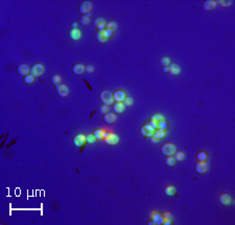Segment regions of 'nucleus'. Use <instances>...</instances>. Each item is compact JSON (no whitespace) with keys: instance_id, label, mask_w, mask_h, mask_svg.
<instances>
[{"instance_id":"nucleus-32","label":"nucleus","mask_w":235,"mask_h":225,"mask_svg":"<svg viewBox=\"0 0 235 225\" xmlns=\"http://www.w3.org/2000/svg\"><path fill=\"white\" fill-rule=\"evenodd\" d=\"M216 2V5H220V7H229L231 5V1L230 0H228V1H227V0H217V1H215Z\"/></svg>"},{"instance_id":"nucleus-4","label":"nucleus","mask_w":235,"mask_h":225,"mask_svg":"<svg viewBox=\"0 0 235 225\" xmlns=\"http://www.w3.org/2000/svg\"><path fill=\"white\" fill-rule=\"evenodd\" d=\"M176 151H177L176 146H174V144H170V142L164 144L163 146L161 147V153L165 156H172Z\"/></svg>"},{"instance_id":"nucleus-16","label":"nucleus","mask_w":235,"mask_h":225,"mask_svg":"<svg viewBox=\"0 0 235 225\" xmlns=\"http://www.w3.org/2000/svg\"><path fill=\"white\" fill-rule=\"evenodd\" d=\"M84 72H85V65H83V64L77 63L72 66V73L75 74V75H81Z\"/></svg>"},{"instance_id":"nucleus-43","label":"nucleus","mask_w":235,"mask_h":225,"mask_svg":"<svg viewBox=\"0 0 235 225\" xmlns=\"http://www.w3.org/2000/svg\"><path fill=\"white\" fill-rule=\"evenodd\" d=\"M71 26H72V29H77V24L74 22V23H72L71 24Z\"/></svg>"},{"instance_id":"nucleus-44","label":"nucleus","mask_w":235,"mask_h":225,"mask_svg":"<svg viewBox=\"0 0 235 225\" xmlns=\"http://www.w3.org/2000/svg\"><path fill=\"white\" fill-rule=\"evenodd\" d=\"M163 72H165V73L166 72H168V66L167 67H163Z\"/></svg>"},{"instance_id":"nucleus-3","label":"nucleus","mask_w":235,"mask_h":225,"mask_svg":"<svg viewBox=\"0 0 235 225\" xmlns=\"http://www.w3.org/2000/svg\"><path fill=\"white\" fill-rule=\"evenodd\" d=\"M104 142L107 144H110V146H113V144H116L118 141H119V137H118L116 134L111 133V132L107 131L104 132Z\"/></svg>"},{"instance_id":"nucleus-25","label":"nucleus","mask_w":235,"mask_h":225,"mask_svg":"<svg viewBox=\"0 0 235 225\" xmlns=\"http://www.w3.org/2000/svg\"><path fill=\"white\" fill-rule=\"evenodd\" d=\"M154 136H155V137L158 138L159 140H162V139H164V137L166 136V131H165V130L156 129V130H155Z\"/></svg>"},{"instance_id":"nucleus-12","label":"nucleus","mask_w":235,"mask_h":225,"mask_svg":"<svg viewBox=\"0 0 235 225\" xmlns=\"http://www.w3.org/2000/svg\"><path fill=\"white\" fill-rule=\"evenodd\" d=\"M112 94H113L114 101L119 102V103H123V101L126 97V94L123 90H115Z\"/></svg>"},{"instance_id":"nucleus-7","label":"nucleus","mask_w":235,"mask_h":225,"mask_svg":"<svg viewBox=\"0 0 235 225\" xmlns=\"http://www.w3.org/2000/svg\"><path fill=\"white\" fill-rule=\"evenodd\" d=\"M208 168H209V166L207 161H198L196 163V166H194L196 172L198 173L199 175L206 174V173L208 172Z\"/></svg>"},{"instance_id":"nucleus-27","label":"nucleus","mask_w":235,"mask_h":225,"mask_svg":"<svg viewBox=\"0 0 235 225\" xmlns=\"http://www.w3.org/2000/svg\"><path fill=\"white\" fill-rule=\"evenodd\" d=\"M164 194H165L166 196H172V195L176 194V188L172 185L165 186V188H164Z\"/></svg>"},{"instance_id":"nucleus-35","label":"nucleus","mask_w":235,"mask_h":225,"mask_svg":"<svg viewBox=\"0 0 235 225\" xmlns=\"http://www.w3.org/2000/svg\"><path fill=\"white\" fill-rule=\"evenodd\" d=\"M160 64H161L163 67H167V66H169L170 64V60L168 57H162L161 60H160Z\"/></svg>"},{"instance_id":"nucleus-10","label":"nucleus","mask_w":235,"mask_h":225,"mask_svg":"<svg viewBox=\"0 0 235 225\" xmlns=\"http://www.w3.org/2000/svg\"><path fill=\"white\" fill-rule=\"evenodd\" d=\"M55 92L61 97H66L69 94V88L64 84H60V85L55 86Z\"/></svg>"},{"instance_id":"nucleus-2","label":"nucleus","mask_w":235,"mask_h":225,"mask_svg":"<svg viewBox=\"0 0 235 225\" xmlns=\"http://www.w3.org/2000/svg\"><path fill=\"white\" fill-rule=\"evenodd\" d=\"M150 221L148 224H157V225H160V224H163V216L162 214H160L159 212H157V210H152L148 215Z\"/></svg>"},{"instance_id":"nucleus-30","label":"nucleus","mask_w":235,"mask_h":225,"mask_svg":"<svg viewBox=\"0 0 235 225\" xmlns=\"http://www.w3.org/2000/svg\"><path fill=\"white\" fill-rule=\"evenodd\" d=\"M90 14H88V15H85V16H82L81 19H80V23L82 24V25H88V24L91 22V20H90Z\"/></svg>"},{"instance_id":"nucleus-21","label":"nucleus","mask_w":235,"mask_h":225,"mask_svg":"<svg viewBox=\"0 0 235 225\" xmlns=\"http://www.w3.org/2000/svg\"><path fill=\"white\" fill-rule=\"evenodd\" d=\"M168 72H169L172 75H178L180 73V68L177 64L174 63H170L169 66H168Z\"/></svg>"},{"instance_id":"nucleus-22","label":"nucleus","mask_w":235,"mask_h":225,"mask_svg":"<svg viewBox=\"0 0 235 225\" xmlns=\"http://www.w3.org/2000/svg\"><path fill=\"white\" fill-rule=\"evenodd\" d=\"M172 157L174 158L176 162H181L184 160V158H185V153L182 151H176L174 155H172Z\"/></svg>"},{"instance_id":"nucleus-20","label":"nucleus","mask_w":235,"mask_h":225,"mask_svg":"<svg viewBox=\"0 0 235 225\" xmlns=\"http://www.w3.org/2000/svg\"><path fill=\"white\" fill-rule=\"evenodd\" d=\"M124 107L126 106L123 105V103H119V102H115V103L113 104V111L114 113H122L124 110Z\"/></svg>"},{"instance_id":"nucleus-23","label":"nucleus","mask_w":235,"mask_h":225,"mask_svg":"<svg viewBox=\"0 0 235 225\" xmlns=\"http://www.w3.org/2000/svg\"><path fill=\"white\" fill-rule=\"evenodd\" d=\"M104 132H106V129H96L95 131L93 132V135L95 136L96 140H101L104 139Z\"/></svg>"},{"instance_id":"nucleus-14","label":"nucleus","mask_w":235,"mask_h":225,"mask_svg":"<svg viewBox=\"0 0 235 225\" xmlns=\"http://www.w3.org/2000/svg\"><path fill=\"white\" fill-rule=\"evenodd\" d=\"M106 23H107L106 20L101 17H96L95 19L93 20L94 26L97 29H99V31H104V29H106Z\"/></svg>"},{"instance_id":"nucleus-40","label":"nucleus","mask_w":235,"mask_h":225,"mask_svg":"<svg viewBox=\"0 0 235 225\" xmlns=\"http://www.w3.org/2000/svg\"><path fill=\"white\" fill-rule=\"evenodd\" d=\"M133 104V98L130 97V96H126V100L123 101V105L124 106H131Z\"/></svg>"},{"instance_id":"nucleus-34","label":"nucleus","mask_w":235,"mask_h":225,"mask_svg":"<svg viewBox=\"0 0 235 225\" xmlns=\"http://www.w3.org/2000/svg\"><path fill=\"white\" fill-rule=\"evenodd\" d=\"M167 128H168V124H167V122H166L165 119H163V120H161V122H158V128H157V129L165 130V131H166V129H167Z\"/></svg>"},{"instance_id":"nucleus-8","label":"nucleus","mask_w":235,"mask_h":225,"mask_svg":"<svg viewBox=\"0 0 235 225\" xmlns=\"http://www.w3.org/2000/svg\"><path fill=\"white\" fill-rule=\"evenodd\" d=\"M91 10H92V3L90 2V1H83V2L80 4V7H78V11H80V13L83 16L90 14Z\"/></svg>"},{"instance_id":"nucleus-26","label":"nucleus","mask_w":235,"mask_h":225,"mask_svg":"<svg viewBox=\"0 0 235 225\" xmlns=\"http://www.w3.org/2000/svg\"><path fill=\"white\" fill-rule=\"evenodd\" d=\"M96 40H97L99 43H104V42L107 41V37L104 36V31H98L97 34H96Z\"/></svg>"},{"instance_id":"nucleus-41","label":"nucleus","mask_w":235,"mask_h":225,"mask_svg":"<svg viewBox=\"0 0 235 225\" xmlns=\"http://www.w3.org/2000/svg\"><path fill=\"white\" fill-rule=\"evenodd\" d=\"M85 71L87 73H91L92 71H94V67L92 65H86L85 66Z\"/></svg>"},{"instance_id":"nucleus-19","label":"nucleus","mask_w":235,"mask_h":225,"mask_svg":"<svg viewBox=\"0 0 235 225\" xmlns=\"http://www.w3.org/2000/svg\"><path fill=\"white\" fill-rule=\"evenodd\" d=\"M196 160H198V161H207L209 155L206 151H204V150H200V151L196 153Z\"/></svg>"},{"instance_id":"nucleus-33","label":"nucleus","mask_w":235,"mask_h":225,"mask_svg":"<svg viewBox=\"0 0 235 225\" xmlns=\"http://www.w3.org/2000/svg\"><path fill=\"white\" fill-rule=\"evenodd\" d=\"M35 77H33L31 74H28V75H26L25 78H24V83L26 84V85H31V84L35 83Z\"/></svg>"},{"instance_id":"nucleus-1","label":"nucleus","mask_w":235,"mask_h":225,"mask_svg":"<svg viewBox=\"0 0 235 225\" xmlns=\"http://www.w3.org/2000/svg\"><path fill=\"white\" fill-rule=\"evenodd\" d=\"M99 100L100 102L102 103V105L104 106H111L114 104V97H113V94L111 93L110 91L108 90H102L101 92L99 93Z\"/></svg>"},{"instance_id":"nucleus-29","label":"nucleus","mask_w":235,"mask_h":225,"mask_svg":"<svg viewBox=\"0 0 235 225\" xmlns=\"http://www.w3.org/2000/svg\"><path fill=\"white\" fill-rule=\"evenodd\" d=\"M50 81H51V84H53V85L58 86L61 84V77H60L59 74H53V75H51V78H50Z\"/></svg>"},{"instance_id":"nucleus-15","label":"nucleus","mask_w":235,"mask_h":225,"mask_svg":"<svg viewBox=\"0 0 235 225\" xmlns=\"http://www.w3.org/2000/svg\"><path fill=\"white\" fill-rule=\"evenodd\" d=\"M203 10L206 12H210V11H213L214 9L216 7V2L214 0H206L203 2Z\"/></svg>"},{"instance_id":"nucleus-28","label":"nucleus","mask_w":235,"mask_h":225,"mask_svg":"<svg viewBox=\"0 0 235 225\" xmlns=\"http://www.w3.org/2000/svg\"><path fill=\"white\" fill-rule=\"evenodd\" d=\"M162 216H163V224L165 225H168V224H172V215L169 214V213H163L162 214Z\"/></svg>"},{"instance_id":"nucleus-38","label":"nucleus","mask_w":235,"mask_h":225,"mask_svg":"<svg viewBox=\"0 0 235 225\" xmlns=\"http://www.w3.org/2000/svg\"><path fill=\"white\" fill-rule=\"evenodd\" d=\"M98 110H99V112H100V113H101V114H106V113H107V112H109V111H110V107H109V106L101 105V106H100V107H99V109H98Z\"/></svg>"},{"instance_id":"nucleus-31","label":"nucleus","mask_w":235,"mask_h":225,"mask_svg":"<svg viewBox=\"0 0 235 225\" xmlns=\"http://www.w3.org/2000/svg\"><path fill=\"white\" fill-rule=\"evenodd\" d=\"M165 166H174V163H176V160L172 156H166L165 158Z\"/></svg>"},{"instance_id":"nucleus-5","label":"nucleus","mask_w":235,"mask_h":225,"mask_svg":"<svg viewBox=\"0 0 235 225\" xmlns=\"http://www.w3.org/2000/svg\"><path fill=\"white\" fill-rule=\"evenodd\" d=\"M44 71H45V67L40 63L35 64V65H33L31 67V74L35 78L41 77L42 74L44 73Z\"/></svg>"},{"instance_id":"nucleus-6","label":"nucleus","mask_w":235,"mask_h":225,"mask_svg":"<svg viewBox=\"0 0 235 225\" xmlns=\"http://www.w3.org/2000/svg\"><path fill=\"white\" fill-rule=\"evenodd\" d=\"M155 130L156 129H154L150 124H145L140 128V133L144 137H152V136H154Z\"/></svg>"},{"instance_id":"nucleus-36","label":"nucleus","mask_w":235,"mask_h":225,"mask_svg":"<svg viewBox=\"0 0 235 225\" xmlns=\"http://www.w3.org/2000/svg\"><path fill=\"white\" fill-rule=\"evenodd\" d=\"M86 141H87L88 144H93V142L96 141L95 136H94L93 134H88V135L86 136Z\"/></svg>"},{"instance_id":"nucleus-18","label":"nucleus","mask_w":235,"mask_h":225,"mask_svg":"<svg viewBox=\"0 0 235 225\" xmlns=\"http://www.w3.org/2000/svg\"><path fill=\"white\" fill-rule=\"evenodd\" d=\"M115 120H116L115 113H112L111 111H109L106 114H104V122L106 124H113V122H115Z\"/></svg>"},{"instance_id":"nucleus-17","label":"nucleus","mask_w":235,"mask_h":225,"mask_svg":"<svg viewBox=\"0 0 235 225\" xmlns=\"http://www.w3.org/2000/svg\"><path fill=\"white\" fill-rule=\"evenodd\" d=\"M82 37V33L78 29H71L69 31V38L72 41H78Z\"/></svg>"},{"instance_id":"nucleus-24","label":"nucleus","mask_w":235,"mask_h":225,"mask_svg":"<svg viewBox=\"0 0 235 225\" xmlns=\"http://www.w3.org/2000/svg\"><path fill=\"white\" fill-rule=\"evenodd\" d=\"M163 119H165V118H164V116L162 115V114H160V113H156V114H154V115L150 116V122H155V124H157V126H158V122H161V120H163Z\"/></svg>"},{"instance_id":"nucleus-37","label":"nucleus","mask_w":235,"mask_h":225,"mask_svg":"<svg viewBox=\"0 0 235 225\" xmlns=\"http://www.w3.org/2000/svg\"><path fill=\"white\" fill-rule=\"evenodd\" d=\"M106 27L114 32L116 29V27H117V24L115 22H108V23H106Z\"/></svg>"},{"instance_id":"nucleus-13","label":"nucleus","mask_w":235,"mask_h":225,"mask_svg":"<svg viewBox=\"0 0 235 225\" xmlns=\"http://www.w3.org/2000/svg\"><path fill=\"white\" fill-rule=\"evenodd\" d=\"M85 141H86V136L83 135V134H77V135H75L73 137V140H72L74 147H76V148L83 147V144H85Z\"/></svg>"},{"instance_id":"nucleus-9","label":"nucleus","mask_w":235,"mask_h":225,"mask_svg":"<svg viewBox=\"0 0 235 225\" xmlns=\"http://www.w3.org/2000/svg\"><path fill=\"white\" fill-rule=\"evenodd\" d=\"M17 72H18L19 75L25 78L26 75L31 74V67H29L27 64H24V63L20 64V65H18V67H17Z\"/></svg>"},{"instance_id":"nucleus-11","label":"nucleus","mask_w":235,"mask_h":225,"mask_svg":"<svg viewBox=\"0 0 235 225\" xmlns=\"http://www.w3.org/2000/svg\"><path fill=\"white\" fill-rule=\"evenodd\" d=\"M218 202H220L222 205L228 206V205H230L231 202H232V199H231L230 195L226 194V193H223V194H220V197H218Z\"/></svg>"},{"instance_id":"nucleus-39","label":"nucleus","mask_w":235,"mask_h":225,"mask_svg":"<svg viewBox=\"0 0 235 225\" xmlns=\"http://www.w3.org/2000/svg\"><path fill=\"white\" fill-rule=\"evenodd\" d=\"M104 36L107 37V39H109V38H111L112 36H113V31H111V29H104Z\"/></svg>"},{"instance_id":"nucleus-42","label":"nucleus","mask_w":235,"mask_h":225,"mask_svg":"<svg viewBox=\"0 0 235 225\" xmlns=\"http://www.w3.org/2000/svg\"><path fill=\"white\" fill-rule=\"evenodd\" d=\"M150 141H152L153 144H156V142L159 141V139H158L157 137H155V136H152V137H150Z\"/></svg>"}]
</instances>
